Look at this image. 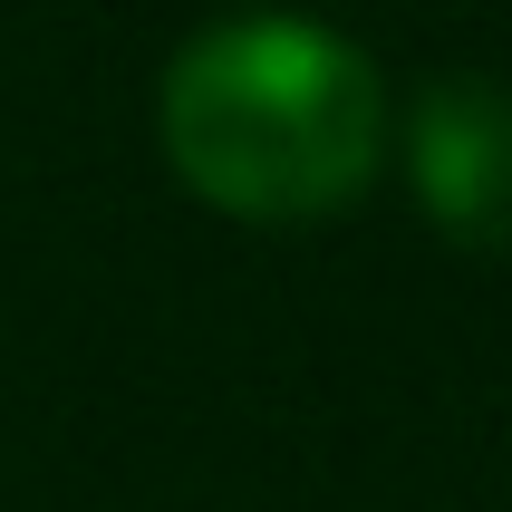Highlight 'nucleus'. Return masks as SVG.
Listing matches in <instances>:
<instances>
[{
  "instance_id": "2",
  "label": "nucleus",
  "mask_w": 512,
  "mask_h": 512,
  "mask_svg": "<svg viewBox=\"0 0 512 512\" xmlns=\"http://www.w3.org/2000/svg\"><path fill=\"white\" fill-rule=\"evenodd\" d=\"M406 194L455 252L503 261L512 252V87L503 78H426L397 116Z\"/></svg>"
},
{
  "instance_id": "1",
  "label": "nucleus",
  "mask_w": 512,
  "mask_h": 512,
  "mask_svg": "<svg viewBox=\"0 0 512 512\" xmlns=\"http://www.w3.org/2000/svg\"><path fill=\"white\" fill-rule=\"evenodd\" d=\"M155 145L203 213L300 232L368 203L397 155V107L348 29L300 10H232L165 58Z\"/></svg>"
}]
</instances>
